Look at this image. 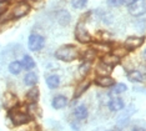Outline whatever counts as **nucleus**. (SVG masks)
I'll list each match as a JSON object with an SVG mask.
<instances>
[{"mask_svg": "<svg viewBox=\"0 0 146 131\" xmlns=\"http://www.w3.org/2000/svg\"><path fill=\"white\" fill-rule=\"evenodd\" d=\"M45 45V38L40 34H31L28 39V48L30 51H40Z\"/></svg>", "mask_w": 146, "mask_h": 131, "instance_id": "obj_4", "label": "nucleus"}, {"mask_svg": "<svg viewBox=\"0 0 146 131\" xmlns=\"http://www.w3.org/2000/svg\"><path fill=\"white\" fill-rule=\"evenodd\" d=\"M21 64H23V68H24L25 70H33L36 66V63H35V60L31 58L30 55H25L23 56V59H21Z\"/></svg>", "mask_w": 146, "mask_h": 131, "instance_id": "obj_17", "label": "nucleus"}, {"mask_svg": "<svg viewBox=\"0 0 146 131\" xmlns=\"http://www.w3.org/2000/svg\"><path fill=\"white\" fill-rule=\"evenodd\" d=\"M134 131H145L144 129H140V127H136V129H134Z\"/></svg>", "mask_w": 146, "mask_h": 131, "instance_id": "obj_31", "label": "nucleus"}, {"mask_svg": "<svg viewBox=\"0 0 146 131\" xmlns=\"http://www.w3.org/2000/svg\"><path fill=\"white\" fill-rule=\"evenodd\" d=\"M51 105H52V107H54L55 110L64 109V107L68 105V99H66V96H64V95H58V96H55L54 99H52Z\"/></svg>", "mask_w": 146, "mask_h": 131, "instance_id": "obj_13", "label": "nucleus"}, {"mask_svg": "<svg viewBox=\"0 0 146 131\" xmlns=\"http://www.w3.org/2000/svg\"><path fill=\"white\" fill-rule=\"evenodd\" d=\"M112 71V68L109 65H106L100 60V63L96 65V74H98L99 76H102V75H109Z\"/></svg>", "mask_w": 146, "mask_h": 131, "instance_id": "obj_18", "label": "nucleus"}, {"mask_svg": "<svg viewBox=\"0 0 146 131\" xmlns=\"http://www.w3.org/2000/svg\"><path fill=\"white\" fill-rule=\"evenodd\" d=\"M96 55H98V53L91 48V49H88L86 51L82 53V59H84V61H92Z\"/></svg>", "mask_w": 146, "mask_h": 131, "instance_id": "obj_23", "label": "nucleus"}, {"mask_svg": "<svg viewBox=\"0 0 146 131\" xmlns=\"http://www.w3.org/2000/svg\"><path fill=\"white\" fill-rule=\"evenodd\" d=\"M31 6L30 4H28L26 1H19L13 6L11 11H10V18L11 19H20V18H24L25 15L29 14L30 11Z\"/></svg>", "mask_w": 146, "mask_h": 131, "instance_id": "obj_3", "label": "nucleus"}, {"mask_svg": "<svg viewBox=\"0 0 146 131\" xmlns=\"http://www.w3.org/2000/svg\"><path fill=\"white\" fill-rule=\"evenodd\" d=\"M80 55L79 50L76 49V46L74 45H62L61 48H59L58 50L55 51V58L60 61H64V63H71L76 60Z\"/></svg>", "mask_w": 146, "mask_h": 131, "instance_id": "obj_1", "label": "nucleus"}, {"mask_svg": "<svg viewBox=\"0 0 146 131\" xmlns=\"http://www.w3.org/2000/svg\"><path fill=\"white\" fill-rule=\"evenodd\" d=\"M142 56H144V59H145V61H146V49L144 50V53H142Z\"/></svg>", "mask_w": 146, "mask_h": 131, "instance_id": "obj_32", "label": "nucleus"}, {"mask_svg": "<svg viewBox=\"0 0 146 131\" xmlns=\"http://www.w3.org/2000/svg\"><path fill=\"white\" fill-rule=\"evenodd\" d=\"M88 5V0H71V6L76 10L85 9Z\"/></svg>", "mask_w": 146, "mask_h": 131, "instance_id": "obj_27", "label": "nucleus"}, {"mask_svg": "<svg viewBox=\"0 0 146 131\" xmlns=\"http://www.w3.org/2000/svg\"><path fill=\"white\" fill-rule=\"evenodd\" d=\"M9 117H10L11 122L14 124V125H16V126L28 124L31 120V117L28 114V111H23L21 109H18L16 106H14L10 110V112H9Z\"/></svg>", "mask_w": 146, "mask_h": 131, "instance_id": "obj_2", "label": "nucleus"}, {"mask_svg": "<svg viewBox=\"0 0 146 131\" xmlns=\"http://www.w3.org/2000/svg\"><path fill=\"white\" fill-rule=\"evenodd\" d=\"M95 84L100 87H106V89H110L116 84V80L114 78H111L110 75H102V76H96Z\"/></svg>", "mask_w": 146, "mask_h": 131, "instance_id": "obj_8", "label": "nucleus"}, {"mask_svg": "<svg viewBox=\"0 0 146 131\" xmlns=\"http://www.w3.org/2000/svg\"><path fill=\"white\" fill-rule=\"evenodd\" d=\"M23 69L24 68H23L21 61H18V60H14V61H11L9 64V71H10V74H13V75H19Z\"/></svg>", "mask_w": 146, "mask_h": 131, "instance_id": "obj_20", "label": "nucleus"}, {"mask_svg": "<svg viewBox=\"0 0 146 131\" xmlns=\"http://www.w3.org/2000/svg\"><path fill=\"white\" fill-rule=\"evenodd\" d=\"M55 18H56V21L59 23L60 25L62 26H66L70 24L71 21V15L69 11H66V10H58L55 14Z\"/></svg>", "mask_w": 146, "mask_h": 131, "instance_id": "obj_10", "label": "nucleus"}, {"mask_svg": "<svg viewBox=\"0 0 146 131\" xmlns=\"http://www.w3.org/2000/svg\"><path fill=\"white\" fill-rule=\"evenodd\" d=\"M90 85H91L90 80H82L81 82H79L78 85H76V89L74 91V97H75V99H76V97H80L82 94L86 92V90L90 87Z\"/></svg>", "mask_w": 146, "mask_h": 131, "instance_id": "obj_12", "label": "nucleus"}, {"mask_svg": "<svg viewBox=\"0 0 146 131\" xmlns=\"http://www.w3.org/2000/svg\"><path fill=\"white\" fill-rule=\"evenodd\" d=\"M108 107L110 111H114V112H117L122 110L125 107V102L124 100L120 99V97H112L110 101L108 102Z\"/></svg>", "mask_w": 146, "mask_h": 131, "instance_id": "obj_11", "label": "nucleus"}, {"mask_svg": "<svg viewBox=\"0 0 146 131\" xmlns=\"http://www.w3.org/2000/svg\"><path fill=\"white\" fill-rule=\"evenodd\" d=\"M4 104H5V106H8V107L16 106V97L13 95V94H5Z\"/></svg>", "mask_w": 146, "mask_h": 131, "instance_id": "obj_25", "label": "nucleus"}, {"mask_svg": "<svg viewBox=\"0 0 146 131\" xmlns=\"http://www.w3.org/2000/svg\"><path fill=\"white\" fill-rule=\"evenodd\" d=\"M46 85H48L49 89H56L60 85V78L56 74H51L46 78Z\"/></svg>", "mask_w": 146, "mask_h": 131, "instance_id": "obj_16", "label": "nucleus"}, {"mask_svg": "<svg viewBox=\"0 0 146 131\" xmlns=\"http://www.w3.org/2000/svg\"><path fill=\"white\" fill-rule=\"evenodd\" d=\"M90 69H91V61H84L79 66V72H80L81 76H86L90 71Z\"/></svg>", "mask_w": 146, "mask_h": 131, "instance_id": "obj_24", "label": "nucleus"}, {"mask_svg": "<svg viewBox=\"0 0 146 131\" xmlns=\"http://www.w3.org/2000/svg\"><path fill=\"white\" fill-rule=\"evenodd\" d=\"M100 60L104 64H106V65L111 66V68H114V66H116V65H119V64H120V58H119L117 55H115L114 53H111V51L102 54V56H101Z\"/></svg>", "mask_w": 146, "mask_h": 131, "instance_id": "obj_9", "label": "nucleus"}, {"mask_svg": "<svg viewBox=\"0 0 146 131\" xmlns=\"http://www.w3.org/2000/svg\"><path fill=\"white\" fill-rule=\"evenodd\" d=\"M127 10L130 15L135 18H140V16L146 14V0H135L132 4L127 6Z\"/></svg>", "mask_w": 146, "mask_h": 131, "instance_id": "obj_6", "label": "nucleus"}, {"mask_svg": "<svg viewBox=\"0 0 146 131\" xmlns=\"http://www.w3.org/2000/svg\"><path fill=\"white\" fill-rule=\"evenodd\" d=\"M75 39L78 40L80 44H89L92 41V36L90 33L88 31V29L84 26L82 23H79L75 28Z\"/></svg>", "mask_w": 146, "mask_h": 131, "instance_id": "obj_5", "label": "nucleus"}, {"mask_svg": "<svg viewBox=\"0 0 146 131\" xmlns=\"http://www.w3.org/2000/svg\"><path fill=\"white\" fill-rule=\"evenodd\" d=\"M135 0H121V4L122 5H125V6H129L130 4H132Z\"/></svg>", "mask_w": 146, "mask_h": 131, "instance_id": "obj_30", "label": "nucleus"}, {"mask_svg": "<svg viewBox=\"0 0 146 131\" xmlns=\"http://www.w3.org/2000/svg\"><path fill=\"white\" fill-rule=\"evenodd\" d=\"M9 5H10V1H9V0H0V16L8 10Z\"/></svg>", "mask_w": 146, "mask_h": 131, "instance_id": "obj_28", "label": "nucleus"}, {"mask_svg": "<svg viewBox=\"0 0 146 131\" xmlns=\"http://www.w3.org/2000/svg\"><path fill=\"white\" fill-rule=\"evenodd\" d=\"M26 99H28L31 104H35L39 100V90L33 86V89L29 90L28 94H26Z\"/></svg>", "mask_w": 146, "mask_h": 131, "instance_id": "obj_21", "label": "nucleus"}, {"mask_svg": "<svg viewBox=\"0 0 146 131\" xmlns=\"http://www.w3.org/2000/svg\"><path fill=\"white\" fill-rule=\"evenodd\" d=\"M88 107H86L85 105H79V106H76L75 109H74V116L76 117L78 120H84L88 117Z\"/></svg>", "mask_w": 146, "mask_h": 131, "instance_id": "obj_14", "label": "nucleus"}, {"mask_svg": "<svg viewBox=\"0 0 146 131\" xmlns=\"http://www.w3.org/2000/svg\"><path fill=\"white\" fill-rule=\"evenodd\" d=\"M144 41H145V38H144V36L131 35V36H129V38L125 40L124 46L129 50V51H132V50H135V49L140 48L141 45H144Z\"/></svg>", "mask_w": 146, "mask_h": 131, "instance_id": "obj_7", "label": "nucleus"}, {"mask_svg": "<svg viewBox=\"0 0 146 131\" xmlns=\"http://www.w3.org/2000/svg\"><path fill=\"white\" fill-rule=\"evenodd\" d=\"M126 90H127V86H126L125 84H122V82L115 84V85L112 86V90H111L110 95H119V94H122V92H125Z\"/></svg>", "mask_w": 146, "mask_h": 131, "instance_id": "obj_22", "label": "nucleus"}, {"mask_svg": "<svg viewBox=\"0 0 146 131\" xmlns=\"http://www.w3.org/2000/svg\"><path fill=\"white\" fill-rule=\"evenodd\" d=\"M38 82V75L33 71H29L26 75L24 76V84L26 86H35Z\"/></svg>", "mask_w": 146, "mask_h": 131, "instance_id": "obj_19", "label": "nucleus"}, {"mask_svg": "<svg viewBox=\"0 0 146 131\" xmlns=\"http://www.w3.org/2000/svg\"><path fill=\"white\" fill-rule=\"evenodd\" d=\"M108 4L112 6V8H117V6L122 5L121 4V0H108Z\"/></svg>", "mask_w": 146, "mask_h": 131, "instance_id": "obj_29", "label": "nucleus"}, {"mask_svg": "<svg viewBox=\"0 0 146 131\" xmlns=\"http://www.w3.org/2000/svg\"><path fill=\"white\" fill-rule=\"evenodd\" d=\"M127 79L131 82H142L144 81V74L139 70H131L127 74Z\"/></svg>", "mask_w": 146, "mask_h": 131, "instance_id": "obj_15", "label": "nucleus"}, {"mask_svg": "<svg viewBox=\"0 0 146 131\" xmlns=\"http://www.w3.org/2000/svg\"><path fill=\"white\" fill-rule=\"evenodd\" d=\"M111 53H114L115 55H117L119 58L121 59V58H124V56H126V54L129 53V50L122 45V46H116V49H111Z\"/></svg>", "mask_w": 146, "mask_h": 131, "instance_id": "obj_26", "label": "nucleus"}]
</instances>
